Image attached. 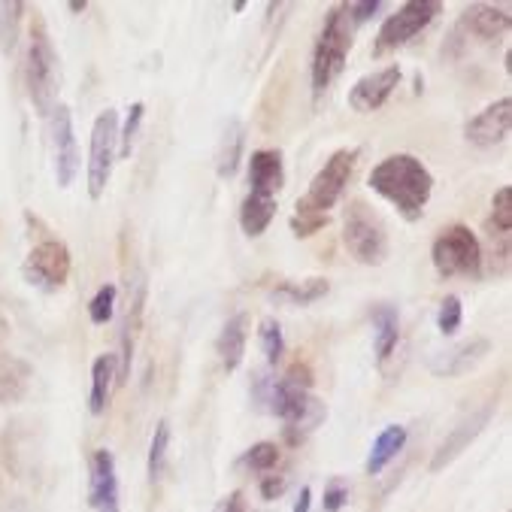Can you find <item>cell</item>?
<instances>
[{
    "label": "cell",
    "instance_id": "6da1fadb",
    "mask_svg": "<svg viewBox=\"0 0 512 512\" xmlns=\"http://www.w3.org/2000/svg\"><path fill=\"white\" fill-rule=\"evenodd\" d=\"M252 382L255 403L282 419L285 440L291 446L303 443L328 419V406L313 394V370L303 361H294L282 376L258 373L252 376Z\"/></svg>",
    "mask_w": 512,
    "mask_h": 512
},
{
    "label": "cell",
    "instance_id": "7a4b0ae2",
    "mask_svg": "<svg viewBox=\"0 0 512 512\" xmlns=\"http://www.w3.org/2000/svg\"><path fill=\"white\" fill-rule=\"evenodd\" d=\"M358 149H337L325 164L322 170L313 176L310 188H306L303 197H297L294 203V216H291V231L294 237L306 240L319 231L328 228L331 222V210L337 207V200L343 197L352 173H355V164H358Z\"/></svg>",
    "mask_w": 512,
    "mask_h": 512
},
{
    "label": "cell",
    "instance_id": "3957f363",
    "mask_svg": "<svg viewBox=\"0 0 512 512\" xmlns=\"http://www.w3.org/2000/svg\"><path fill=\"white\" fill-rule=\"evenodd\" d=\"M367 185L382 200H388L406 222H419L434 194V173L416 155L397 152V155L382 158L370 170Z\"/></svg>",
    "mask_w": 512,
    "mask_h": 512
},
{
    "label": "cell",
    "instance_id": "277c9868",
    "mask_svg": "<svg viewBox=\"0 0 512 512\" xmlns=\"http://www.w3.org/2000/svg\"><path fill=\"white\" fill-rule=\"evenodd\" d=\"M355 28L358 25L352 22L349 4H334L325 13L322 31L313 46V64H310V82L316 94H325L346 70L349 52L355 46Z\"/></svg>",
    "mask_w": 512,
    "mask_h": 512
},
{
    "label": "cell",
    "instance_id": "5b68a950",
    "mask_svg": "<svg viewBox=\"0 0 512 512\" xmlns=\"http://www.w3.org/2000/svg\"><path fill=\"white\" fill-rule=\"evenodd\" d=\"M25 85L31 94V104L43 119L58 107V88H61V58L52 43V34L37 13L28 31V55H25Z\"/></svg>",
    "mask_w": 512,
    "mask_h": 512
},
{
    "label": "cell",
    "instance_id": "8992f818",
    "mask_svg": "<svg viewBox=\"0 0 512 512\" xmlns=\"http://www.w3.org/2000/svg\"><path fill=\"white\" fill-rule=\"evenodd\" d=\"M431 261H434V270H437L443 279H455V276L479 279V276H482V264H485L479 237H476L467 225H461V222L443 228V231L434 237Z\"/></svg>",
    "mask_w": 512,
    "mask_h": 512
},
{
    "label": "cell",
    "instance_id": "52a82bcc",
    "mask_svg": "<svg viewBox=\"0 0 512 512\" xmlns=\"http://www.w3.org/2000/svg\"><path fill=\"white\" fill-rule=\"evenodd\" d=\"M343 246L367 267H379L388 258V228L364 200H352L343 213Z\"/></svg>",
    "mask_w": 512,
    "mask_h": 512
},
{
    "label": "cell",
    "instance_id": "ba28073f",
    "mask_svg": "<svg viewBox=\"0 0 512 512\" xmlns=\"http://www.w3.org/2000/svg\"><path fill=\"white\" fill-rule=\"evenodd\" d=\"M119 113L110 107L104 113H97L94 125H91V140H88V164H85V185L88 194L97 200L107 191L113 167L119 161Z\"/></svg>",
    "mask_w": 512,
    "mask_h": 512
},
{
    "label": "cell",
    "instance_id": "9c48e42d",
    "mask_svg": "<svg viewBox=\"0 0 512 512\" xmlns=\"http://www.w3.org/2000/svg\"><path fill=\"white\" fill-rule=\"evenodd\" d=\"M70 273H73V255H70L67 243L58 240L55 234L40 237V240L31 246V252H28V258H25V264H22L25 282H28L31 288L43 291V294L61 291V288L67 285Z\"/></svg>",
    "mask_w": 512,
    "mask_h": 512
},
{
    "label": "cell",
    "instance_id": "30bf717a",
    "mask_svg": "<svg viewBox=\"0 0 512 512\" xmlns=\"http://www.w3.org/2000/svg\"><path fill=\"white\" fill-rule=\"evenodd\" d=\"M440 13H443V4H437V0H409V4L394 10L376 34L373 58H385L397 52L400 46H406L409 40H416L434 19H440Z\"/></svg>",
    "mask_w": 512,
    "mask_h": 512
},
{
    "label": "cell",
    "instance_id": "8fae6325",
    "mask_svg": "<svg viewBox=\"0 0 512 512\" xmlns=\"http://www.w3.org/2000/svg\"><path fill=\"white\" fill-rule=\"evenodd\" d=\"M49 143H52V164H55V182L61 188H70L79 176V143L73 131V116L67 104H58L49 113Z\"/></svg>",
    "mask_w": 512,
    "mask_h": 512
},
{
    "label": "cell",
    "instance_id": "7c38bea8",
    "mask_svg": "<svg viewBox=\"0 0 512 512\" xmlns=\"http://www.w3.org/2000/svg\"><path fill=\"white\" fill-rule=\"evenodd\" d=\"M88 506L94 512H122L119 467L110 449H94L88 455Z\"/></svg>",
    "mask_w": 512,
    "mask_h": 512
},
{
    "label": "cell",
    "instance_id": "4fadbf2b",
    "mask_svg": "<svg viewBox=\"0 0 512 512\" xmlns=\"http://www.w3.org/2000/svg\"><path fill=\"white\" fill-rule=\"evenodd\" d=\"M512 128V100L509 97H497L494 104H488L482 113H476L467 125H464V140L470 146L479 149H491L506 143Z\"/></svg>",
    "mask_w": 512,
    "mask_h": 512
},
{
    "label": "cell",
    "instance_id": "5bb4252c",
    "mask_svg": "<svg viewBox=\"0 0 512 512\" xmlns=\"http://www.w3.org/2000/svg\"><path fill=\"white\" fill-rule=\"evenodd\" d=\"M400 79H403V73L397 64H388V67H379V70L361 76L349 91V107L355 113H376L379 107L388 104V97L397 91Z\"/></svg>",
    "mask_w": 512,
    "mask_h": 512
},
{
    "label": "cell",
    "instance_id": "9a60e30c",
    "mask_svg": "<svg viewBox=\"0 0 512 512\" xmlns=\"http://www.w3.org/2000/svg\"><path fill=\"white\" fill-rule=\"evenodd\" d=\"M491 416H494V406H491V403H485V406L473 409V413H467V416L449 431V437L437 446V452H434V458H431V470L440 473V470H446L461 452H467V446L485 431V425L491 422Z\"/></svg>",
    "mask_w": 512,
    "mask_h": 512
},
{
    "label": "cell",
    "instance_id": "2e32d148",
    "mask_svg": "<svg viewBox=\"0 0 512 512\" xmlns=\"http://www.w3.org/2000/svg\"><path fill=\"white\" fill-rule=\"evenodd\" d=\"M509 31V7L506 4H470L464 7V13L458 16V31L455 37H467V40H482V43H494Z\"/></svg>",
    "mask_w": 512,
    "mask_h": 512
},
{
    "label": "cell",
    "instance_id": "e0dca14e",
    "mask_svg": "<svg viewBox=\"0 0 512 512\" xmlns=\"http://www.w3.org/2000/svg\"><path fill=\"white\" fill-rule=\"evenodd\" d=\"M285 185V158L279 149H255L249 158V188L261 197H276Z\"/></svg>",
    "mask_w": 512,
    "mask_h": 512
},
{
    "label": "cell",
    "instance_id": "ac0fdd59",
    "mask_svg": "<svg viewBox=\"0 0 512 512\" xmlns=\"http://www.w3.org/2000/svg\"><path fill=\"white\" fill-rule=\"evenodd\" d=\"M488 352H491V340L488 337H470V340L452 346L449 352H440L431 361V373L434 376H461V373L473 370Z\"/></svg>",
    "mask_w": 512,
    "mask_h": 512
},
{
    "label": "cell",
    "instance_id": "d6986e66",
    "mask_svg": "<svg viewBox=\"0 0 512 512\" xmlns=\"http://www.w3.org/2000/svg\"><path fill=\"white\" fill-rule=\"evenodd\" d=\"M119 385V361L116 355H97L91 364V391H88V409L91 416H100L110 406L113 388Z\"/></svg>",
    "mask_w": 512,
    "mask_h": 512
},
{
    "label": "cell",
    "instance_id": "ffe728a7",
    "mask_svg": "<svg viewBox=\"0 0 512 512\" xmlns=\"http://www.w3.org/2000/svg\"><path fill=\"white\" fill-rule=\"evenodd\" d=\"M246 343H249V316L246 313H237V316H231L222 325V334H219V343H216V352H219L222 367L228 373H234L243 364Z\"/></svg>",
    "mask_w": 512,
    "mask_h": 512
},
{
    "label": "cell",
    "instance_id": "44dd1931",
    "mask_svg": "<svg viewBox=\"0 0 512 512\" xmlns=\"http://www.w3.org/2000/svg\"><path fill=\"white\" fill-rule=\"evenodd\" d=\"M331 291V282L325 276H310V279H279L270 288V297L279 303H291V306H310L319 303L325 294Z\"/></svg>",
    "mask_w": 512,
    "mask_h": 512
},
{
    "label": "cell",
    "instance_id": "7402d4cb",
    "mask_svg": "<svg viewBox=\"0 0 512 512\" xmlns=\"http://www.w3.org/2000/svg\"><path fill=\"white\" fill-rule=\"evenodd\" d=\"M373 328H376V340H373V352H376V361L385 364L397 343H400V316L391 303H376L373 306Z\"/></svg>",
    "mask_w": 512,
    "mask_h": 512
},
{
    "label": "cell",
    "instance_id": "603a6c76",
    "mask_svg": "<svg viewBox=\"0 0 512 512\" xmlns=\"http://www.w3.org/2000/svg\"><path fill=\"white\" fill-rule=\"evenodd\" d=\"M403 446H406V428H403V425H388V428L379 431V437L373 440L364 470H367L370 476L382 473V470L403 452Z\"/></svg>",
    "mask_w": 512,
    "mask_h": 512
},
{
    "label": "cell",
    "instance_id": "cb8c5ba5",
    "mask_svg": "<svg viewBox=\"0 0 512 512\" xmlns=\"http://www.w3.org/2000/svg\"><path fill=\"white\" fill-rule=\"evenodd\" d=\"M276 216V197H261V194H246L240 203V228L246 237H261Z\"/></svg>",
    "mask_w": 512,
    "mask_h": 512
},
{
    "label": "cell",
    "instance_id": "d4e9b609",
    "mask_svg": "<svg viewBox=\"0 0 512 512\" xmlns=\"http://www.w3.org/2000/svg\"><path fill=\"white\" fill-rule=\"evenodd\" d=\"M243 140H246L243 125H240L237 119L228 122L225 137H222V143H219V155H216V164H219V176H222V179H231V176L237 173L240 155H243Z\"/></svg>",
    "mask_w": 512,
    "mask_h": 512
},
{
    "label": "cell",
    "instance_id": "484cf974",
    "mask_svg": "<svg viewBox=\"0 0 512 512\" xmlns=\"http://www.w3.org/2000/svg\"><path fill=\"white\" fill-rule=\"evenodd\" d=\"M279 458H282V449H279L276 443L264 440V443L249 446V449L240 455L237 467H243V470H249V473H258V476H267V473H276Z\"/></svg>",
    "mask_w": 512,
    "mask_h": 512
},
{
    "label": "cell",
    "instance_id": "4316f807",
    "mask_svg": "<svg viewBox=\"0 0 512 512\" xmlns=\"http://www.w3.org/2000/svg\"><path fill=\"white\" fill-rule=\"evenodd\" d=\"M167 452H170V422L161 419L155 425V434H152V443H149V461H146V470H149V482L152 485H158L164 479Z\"/></svg>",
    "mask_w": 512,
    "mask_h": 512
},
{
    "label": "cell",
    "instance_id": "83f0119b",
    "mask_svg": "<svg viewBox=\"0 0 512 512\" xmlns=\"http://www.w3.org/2000/svg\"><path fill=\"white\" fill-rule=\"evenodd\" d=\"M258 343H261V352H264L267 364L270 367H279V361L285 358V337H282L279 319H273V316L261 319V325H258Z\"/></svg>",
    "mask_w": 512,
    "mask_h": 512
},
{
    "label": "cell",
    "instance_id": "f1b7e54d",
    "mask_svg": "<svg viewBox=\"0 0 512 512\" xmlns=\"http://www.w3.org/2000/svg\"><path fill=\"white\" fill-rule=\"evenodd\" d=\"M116 303H119V285H113V282L100 285L97 294L88 303V319L94 325H110L113 316H116Z\"/></svg>",
    "mask_w": 512,
    "mask_h": 512
},
{
    "label": "cell",
    "instance_id": "f546056e",
    "mask_svg": "<svg viewBox=\"0 0 512 512\" xmlns=\"http://www.w3.org/2000/svg\"><path fill=\"white\" fill-rule=\"evenodd\" d=\"M25 4H0V49L13 52L19 40V22H22Z\"/></svg>",
    "mask_w": 512,
    "mask_h": 512
},
{
    "label": "cell",
    "instance_id": "4dcf8cb0",
    "mask_svg": "<svg viewBox=\"0 0 512 512\" xmlns=\"http://www.w3.org/2000/svg\"><path fill=\"white\" fill-rule=\"evenodd\" d=\"M491 228L500 234H512V185H500L491 197Z\"/></svg>",
    "mask_w": 512,
    "mask_h": 512
},
{
    "label": "cell",
    "instance_id": "1f68e13d",
    "mask_svg": "<svg viewBox=\"0 0 512 512\" xmlns=\"http://www.w3.org/2000/svg\"><path fill=\"white\" fill-rule=\"evenodd\" d=\"M143 116H146V104H140V100L128 107L125 125L119 128V158H122V161L134 155V140H137V134H140Z\"/></svg>",
    "mask_w": 512,
    "mask_h": 512
},
{
    "label": "cell",
    "instance_id": "d6a6232c",
    "mask_svg": "<svg viewBox=\"0 0 512 512\" xmlns=\"http://www.w3.org/2000/svg\"><path fill=\"white\" fill-rule=\"evenodd\" d=\"M461 322H464V303H461V297L458 294H446L443 303H440V310H437V328H440V334H446V337L458 334Z\"/></svg>",
    "mask_w": 512,
    "mask_h": 512
},
{
    "label": "cell",
    "instance_id": "836d02e7",
    "mask_svg": "<svg viewBox=\"0 0 512 512\" xmlns=\"http://www.w3.org/2000/svg\"><path fill=\"white\" fill-rule=\"evenodd\" d=\"M25 364L22 361H10V364H0V400H16L25 385H28V376L16 379V370H22Z\"/></svg>",
    "mask_w": 512,
    "mask_h": 512
},
{
    "label": "cell",
    "instance_id": "e575fe53",
    "mask_svg": "<svg viewBox=\"0 0 512 512\" xmlns=\"http://www.w3.org/2000/svg\"><path fill=\"white\" fill-rule=\"evenodd\" d=\"M349 494H352L349 482H346L343 476H334V479L325 485V500H322L325 512H340V509L349 503Z\"/></svg>",
    "mask_w": 512,
    "mask_h": 512
},
{
    "label": "cell",
    "instance_id": "d590c367",
    "mask_svg": "<svg viewBox=\"0 0 512 512\" xmlns=\"http://www.w3.org/2000/svg\"><path fill=\"white\" fill-rule=\"evenodd\" d=\"M285 488H288V479H285L282 473H267V476H261V479H258V491H261V497H264V500H276V497H282V494H285Z\"/></svg>",
    "mask_w": 512,
    "mask_h": 512
},
{
    "label": "cell",
    "instance_id": "8d00e7d4",
    "mask_svg": "<svg viewBox=\"0 0 512 512\" xmlns=\"http://www.w3.org/2000/svg\"><path fill=\"white\" fill-rule=\"evenodd\" d=\"M382 7H385V0H355V4H349V13H352V22H355V25H364V22H370Z\"/></svg>",
    "mask_w": 512,
    "mask_h": 512
},
{
    "label": "cell",
    "instance_id": "74e56055",
    "mask_svg": "<svg viewBox=\"0 0 512 512\" xmlns=\"http://www.w3.org/2000/svg\"><path fill=\"white\" fill-rule=\"evenodd\" d=\"M222 512H252V506L243 491H231L222 503Z\"/></svg>",
    "mask_w": 512,
    "mask_h": 512
},
{
    "label": "cell",
    "instance_id": "f35d334b",
    "mask_svg": "<svg viewBox=\"0 0 512 512\" xmlns=\"http://www.w3.org/2000/svg\"><path fill=\"white\" fill-rule=\"evenodd\" d=\"M313 509V488L310 485H303L297 491V500H294V509L291 512H310Z\"/></svg>",
    "mask_w": 512,
    "mask_h": 512
},
{
    "label": "cell",
    "instance_id": "ab89813d",
    "mask_svg": "<svg viewBox=\"0 0 512 512\" xmlns=\"http://www.w3.org/2000/svg\"><path fill=\"white\" fill-rule=\"evenodd\" d=\"M88 10V4H70V13H85Z\"/></svg>",
    "mask_w": 512,
    "mask_h": 512
}]
</instances>
